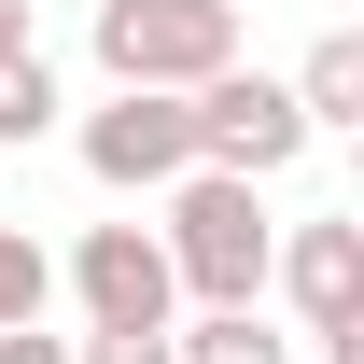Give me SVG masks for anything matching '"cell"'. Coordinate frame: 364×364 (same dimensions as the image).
Segmentation results:
<instances>
[{"mask_svg":"<svg viewBox=\"0 0 364 364\" xmlns=\"http://www.w3.org/2000/svg\"><path fill=\"white\" fill-rule=\"evenodd\" d=\"M56 112H70V98H56V56L28 43V56H0V140H43Z\"/></svg>","mask_w":364,"mask_h":364,"instance_id":"9c48e42d","label":"cell"},{"mask_svg":"<svg viewBox=\"0 0 364 364\" xmlns=\"http://www.w3.org/2000/svg\"><path fill=\"white\" fill-rule=\"evenodd\" d=\"M70 294H85V336H168L182 322V280H168V252H154V225H85Z\"/></svg>","mask_w":364,"mask_h":364,"instance_id":"5b68a950","label":"cell"},{"mask_svg":"<svg viewBox=\"0 0 364 364\" xmlns=\"http://www.w3.org/2000/svg\"><path fill=\"white\" fill-rule=\"evenodd\" d=\"M309 350H322V364H364V322H336V336H309Z\"/></svg>","mask_w":364,"mask_h":364,"instance_id":"4fadbf2b","label":"cell"},{"mask_svg":"<svg viewBox=\"0 0 364 364\" xmlns=\"http://www.w3.org/2000/svg\"><path fill=\"white\" fill-rule=\"evenodd\" d=\"M294 112H309V140L364 127V28H322V43L294 56Z\"/></svg>","mask_w":364,"mask_h":364,"instance_id":"52a82bcc","label":"cell"},{"mask_svg":"<svg viewBox=\"0 0 364 364\" xmlns=\"http://www.w3.org/2000/svg\"><path fill=\"white\" fill-rule=\"evenodd\" d=\"M182 127H196V168H225V182H280L294 154H309L294 85H267L252 56H225L210 85H182Z\"/></svg>","mask_w":364,"mask_h":364,"instance_id":"7a4b0ae2","label":"cell"},{"mask_svg":"<svg viewBox=\"0 0 364 364\" xmlns=\"http://www.w3.org/2000/svg\"><path fill=\"white\" fill-rule=\"evenodd\" d=\"M168 364H294V336L267 309H196V322H168Z\"/></svg>","mask_w":364,"mask_h":364,"instance_id":"ba28073f","label":"cell"},{"mask_svg":"<svg viewBox=\"0 0 364 364\" xmlns=\"http://www.w3.org/2000/svg\"><path fill=\"white\" fill-rule=\"evenodd\" d=\"M0 56H28V0H0Z\"/></svg>","mask_w":364,"mask_h":364,"instance_id":"5bb4252c","label":"cell"},{"mask_svg":"<svg viewBox=\"0 0 364 364\" xmlns=\"http://www.w3.org/2000/svg\"><path fill=\"white\" fill-rule=\"evenodd\" d=\"M70 364H168V336H70Z\"/></svg>","mask_w":364,"mask_h":364,"instance_id":"8fae6325","label":"cell"},{"mask_svg":"<svg viewBox=\"0 0 364 364\" xmlns=\"http://www.w3.org/2000/svg\"><path fill=\"white\" fill-rule=\"evenodd\" d=\"M43 309H56V252H43L28 225H0V336H14V322H43Z\"/></svg>","mask_w":364,"mask_h":364,"instance_id":"30bf717a","label":"cell"},{"mask_svg":"<svg viewBox=\"0 0 364 364\" xmlns=\"http://www.w3.org/2000/svg\"><path fill=\"white\" fill-rule=\"evenodd\" d=\"M267 294L294 309V336H336V322H364V225H350V210L294 225V238L267 252Z\"/></svg>","mask_w":364,"mask_h":364,"instance_id":"8992f818","label":"cell"},{"mask_svg":"<svg viewBox=\"0 0 364 364\" xmlns=\"http://www.w3.org/2000/svg\"><path fill=\"white\" fill-rule=\"evenodd\" d=\"M0 364H70V336H43V322H14V336H0Z\"/></svg>","mask_w":364,"mask_h":364,"instance_id":"7c38bea8","label":"cell"},{"mask_svg":"<svg viewBox=\"0 0 364 364\" xmlns=\"http://www.w3.org/2000/svg\"><path fill=\"white\" fill-rule=\"evenodd\" d=\"M154 252H168V280L196 294V309H267V182H225V168H182L168 182V225H154Z\"/></svg>","mask_w":364,"mask_h":364,"instance_id":"6da1fadb","label":"cell"},{"mask_svg":"<svg viewBox=\"0 0 364 364\" xmlns=\"http://www.w3.org/2000/svg\"><path fill=\"white\" fill-rule=\"evenodd\" d=\"M196 168V127H182L168 85H112L85 112V182H112V196H168V182Z\"/></svg>","mask_w":364,"mask_h":364,"instance_id":"277c9868","label":"cell"},{"mask_svg":"<svg viewBox=\"0 0 364 364\" xmlns=\"http://www.w3.org/2000/svg\"><path fill=\"white\" fill-rule=\"evenodd\" d=\"M238 56V0H98V70L112 85H210Z\"/></svg>","mask_w":364,"mask_h":364,"instance_id":"3957f363","label":"cell"}]
</instances>
